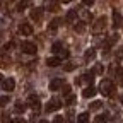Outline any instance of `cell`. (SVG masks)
<instances>
[{"label": "cell", "mask_w": 123, "mask_h": 123, "mask_svg": "<svg viewBox=\"0 0 123 123\" xmlns=\"http://www.w3.org/2000/svg\"><path fill=\"white\" fill-rule=\"evenodd\" d=\"M113 91H115V84L111 79H103L101 84H99V92L103 96H111L113 94Z\"/></svg>", "instance_id": "cell-1"}, {"label": "cell", "mask_w": 123, "mask_h": 123, "mask_svg": "<svg viewBox=\"0 0 123 123\" xmlns=\"http://www.w3.org/2000/svg\"><path fill=\"white\" fill-rule=\"evenodd\" d=\"M106 17H104V15H103V17H99L94 24H92V33H94V34H101V33H104V31H106Z\"/></svg>", "instance_id": "cell-2"}, {"label": "cell", "mask_w": 123, "mask_h": 123, "mask_svg": "<svg viewBox=\"0 0 123 123\" xmlns=\"http://www.w3.org/2000/svg\"><path fill=\"white\" fill-rule=\"evenodd\" d=\"M62 108V99L60 98H51L48 101V104H46V111L48 113H53V111H58Z\"/></svg>", "instance_id": "cell-3"}, {"label": "cell", "mask_w": 123, "mask_h": 123, "mask_svg": "<svg viewBox=\"0 0 123 123\" xmlns=\"http://www.w3.org/2000/svg\"><path fill=\"white\" fill-rule=\"evenodd\" d=\"M118 41V34H111V36H108L106 38V41H104V44H103V53H108L111 50V46L115 44Z\"/></svg>", "instance_id": "cell-4"}, {"label": "cell", "mask_w": 123, "mask_h": 123, "mask_svg": "<svg viewBox=\"0 0 123 123\" xmlns=\"http://www.w3.org/2000/svg\"><path fill=\"white\" fill-rule=\"evenodd\" d=\"M27 104L31 106V108H33V110L38 113L39 111V108H41V101H39V98L36 96V94H31L29 98H27Z\"/></svg>", "instance_id": "cell-5"}, {"label": "cell", "mask_w": 123, "mask_h": 123, "mask_svg": "<svg viewBox=\"0 0 123 123\" xmlns=\"http://www.w3.org/2000/svg\"><path fill=\"white\" fill-rule=\"evenodd\" d=\"M21 50L27 55H34L36 53V44L31 43V41H24V43H21Z\"/></svg>", "instance_id": "cell-6"}, {"label": "cell", "mask_w": 123, "mask_h": 123, "mask_svg": "<svg viewBox=\"0 0 123 123\" xmlns=\"http://www.w3.org/2000/svg\"><path fill=\"white\" fill-rule=\"evenodd\" d=\"M92 80H94V72H86V74H82L80 75V79L77 80V84H89V86H92Z\"/></svg>", "instance_id": "cell-7"}, {"label": "cell", "mask_w": 123, "mask_h": 123, "mask_svg": "<svg viewBox=\"0 0 123 123\" xmlns=\"http://www.w3.org/2000/svg\"><path fill=\"white\" fill-rule=\"evenodd\" d=\"M63 79L62 77H55V79L50 80V91H60V89H63Z\"/></svg>", "instance_id": "cell-8"}, {"label": "cell", "mask_w": 123, "mask_h": 123, "mask_svg": "<svg viewBox=\"0 0 123 123\" xmlns=\"http://www.w3.org/2000/svg\"><path fill=\"white\" fill-rule=\"evenodd\" d=\"M19 31H21L22 36H31L34 29H33V26H31L29 22H22V24H19Z\"/></svg>", "instance_id": "cell-9"}, {"label": "cell", "mask_w": 123, "mask_h": 123, "mask_svg": "<svg viewBox=\"0 0 123 123\" xmlns=\"http://www.w3.org/2000/svg\"><path fill=\"white\" fill-rule=\"evenodd\" d=\"M31 19L33 21H36V22H39L41 19H43V9L41 7H34V9H31Z\"/></svg>", "instance_id": "cell-10"}, {"label": "cell", "mask_w": 123, "mask_h": 123, "mask_svg": "<svg viewBox=\"0 0 123 123\" xmlns=\"http://www.w3.org/2000/svg\"><path fill=\"white\" fill-rule=\"evenodd\" d=\"M14 87H15V80L12 79V77H7V79H4V82H2V89H4V91L10 92V91H14Z\"/></svg>", "instance_id": "cell-11"}, {"label": "cell", "mask_w": 123, "mask_h": 123, "mask_svg": "<svg viewBox=\"0 0 123 123\" xmlns=\"http://www.w3.org/2000/svg\"><path fill=\"white\" fill-rule=\"evenodd\" d=\"M10 65V56L5 51H0V68H5Z\"/></svg>", "instance_id": "cell-12"}, {"label": "cell", "mask_w": 123, "mask_h": 123, "mask_svg": "<svg viewBox=\"0 0 123 123\" xmlns=\"http://www.w3.org/2000/svg\"><path fill=\"white\" fill-rule=\"evenodd\" d=\"M77 17H79V12H77V9H70L68 12H67V22H70V24H74V22H77Z\"/></svg>", "instance_id": "cell-13"}, {"label": "cell", "mask_w": 123, "mask_h": 123, "mask_svg": "<svg viewBox=\"0 0 123 123\" xmlns=\"http://www.w3.org/2000/svg\"><path fill=\"white\" fill-rule=\"evenodd\" d=\"M96 92H98V89H96V87L87 86V87L82 91V96H84L86 99H89V98H94V96H96Z\"/></svg>", "instance_id": "cell-14"}, {"label": "cell", "mask_w": 123, "mask_h": 123, "mask_svg": "<svg viewBox=\"0 0 123 123\" xmlns=\"http://www.w3.org/2000/svg\"><path fill=\"white\" fill-rule=\"evenodd\" d=\"M94 58H96V51H94V50H92V48L86 50V53H84V62H86V63L94 62Z\"/></svg>", "instance_id": "cell-15"}, {"label": "cell", "mask_w": 123, "mask_h": 123, "mask_svg": "<svg viewBox=\"0 0 123 123\" xmlns=\"http://www.w3.org/2000/svg\"><path fill=\"white\" fill-rule=\"evenodd\" d=\"M120 26H121V15H120V12L115 9V10H113V27L118 29Z\"/></svg>", "instance_id": "cell-16"}, {"label": "cell", "mask_w": 123, "mask_h": 123, "mask_svg": "<svg viewBox=\"0 0 123 123\" xmlns=\"http://www.w3.org/2000/svg\"><path fill=\"white\" fill-rule=\"evenodd\" d=\"M60 63H62V60L58 56H51V58L46 60V65H48V67H58Z\"/></svg>", "instance_id": "cell-17"}, {"label": "cell", "mask_w": 123, "mask_h": 123, "mask_svg": "<svg viewBox=\"0 0 123 123\" xmlns=\"http://www.w3.org/2000/svg\"><path fill=\"white\" fill-rule=\"evenodd\" d=\"M79 15L82 17V22H91V12H89L87 9H82V10L79 12Z\"/></svg>", "instance_id": "cell-18"}, {"label": "cell", "mask_w": 123, "mask_h": 123, "mask_svg": "<svg viewBox=\"0 0 123 123\" xmlns=\"http://www.w3.org/2000/svg\"><path fill=\"white\" fill-rule=\"evenodd\" d=\"M26 103H22V101H17L15 103V106H14V110H15V113H24L26 111Z\"/></svg>", "instance_id": "cell-19"}, {"label": "cell", "mask_w": 123, "mask_h": 123, "mask_svg": "<svg viewBox=\"0 0 123 123\" xmlns=\"http://www.w3.org/2000/svg\"><path fill=\"white\" fill-rule=\"evenodd\" d=\"M77 123H89V113H80L77 116Z\"/></svg>", "instance_id": "cell-20"}, {"label": "cell", "mask_w": 123, "mask_h": 123, "mask_svg": "<svg viewBox=\"0 0 123 123\" xmlns=\"http://www.w3.org/2000/svg\"><path fill=\"white\" fill-rule=\"evenodd\" d=\"M62 50H63V46H62L60 41H55V43L51 44V51H53V53H60Z\"/></svg>", "instance_id": "cell-21"}, {"label": "cell", "mask_w": 123, "mask_h": 123, "mask_svg": "<svg viewBox=\"0 0 123 123\" xmlns=\"http://www.w3.org/2000/svg\"><path fill=\"white\" fill-rule=\"evenodd\" d=\"M60 22H62L60 19H53V21L50 22V26H48V31H51V33H53V31H55V29L60 26Z\"/></svg>", "instance_id": "cell-22"}, {"label": "cell", "mask_w": 123, "mask_h": 123, "mask_svg": "<svg viewBox=\"0 0 123 123\" xmlns=\"http://www.w3.org/2000/svg\"><path fill=\"white\" fill-rule=\"evenodd\" d=\"M74 29L77 31V33H84V29H86V22H79V24H74Z\"/></svg>", "instance_id": "cell-23"}, {"label": "cell", "mask_w": 123, "mask_h": 123, "mask_svg": "<svg viewBox=\"0 0 123 123\" xmlns=\"http://www.w3.org/2000/svg\"><path fill=\"white\" fill-rule=\"evenodd\" d=\"M116 79H118V84L123 86V68H118L116 70Z\"/></svg>", "instance_id": "cell-24"}, {"label": "cell", "mask_w": 123, "mask_h": 123, "mask_svg": "<svg viewBox=\"0 0 123 123\" xmlns=\"http://www.w3.org/2000/svg\"><path fill=\"white\" fill-rule=\"evenodd\" d=\"M58 7H60V4H58V2H48V9H50L51 12H56V10H58Z\"/></svg>", "instance_id": "cell-25"}, {"label": "cell", "mask_w": 123, "mask_h": 123, "mask_svg": "<svg viewBox=\"0 0 123 123\" xmlns=\"http://www.w3.org/2000/svg\"><path fill=\"white\" fill-rule=\"evenodd\" d=\"M9 101H10L9 96H0V108H4L5 104H9Z\"/></svg>", "instance_id": "cell-26"}, {"label": "cell", "mask_w": 123, "mask_h": 123, "mask_svg": "<svg viewBox=\"0 0 123 123\" xmlns=\"http://www.w3.org/2000/svg\"><path fill=\"white\" fill-rule=\"evenodd\" d=\"M101 106H103V103H101V101H94V103L91 104V110H92V111H96V110H101Z\"/></svg>", "instance_id": "cell-27"}, {"label": "cell", "mask_w": 123, "mask_h": 123, "mask_svg": "<svg viewBox=\"0 0 123 123\" xmlns=\"http://www.w3.org/2000/svg\"><path fill=\"white\" fill-rule=\"evenodd\" d=\"M106 120H108V116H106V115H99V116H96L94 123H106Z\"/></svg>", "instance_id": "cell-28"}, {"label": "cell", "mask_w": 123, "mask_h": 123, "mask_svg": "<svg viewBox=\"0 0 123 123\" xmlns=\"http://www.w3.org/2000/svg\"><path fill=\"white\" fill-rule=\"evenodd\" d=\"M75 101H77V98H75L74 94H70V96H67V99H65V103H67V104H74Z\"/></svg>", "instance_id": "cell-29"}, {"label": "cell", "mask_w": 123, "mask_h": 123, "mask_svg": "<svg viewBox=\"0 0 123 123\" xmlns=\"http://www.w3.org/2000/svg\"><path fill=\"white\" fill-rule=\"evenodd\" d=\"M68 55H70L68 50H62V51L58 53V58H60V60H62V58H68Z\"/></svg>", "instance_id": "cell-30"}, {"label": "cell", "mask_w": 123, "mask_h": 123, "mask_svg": "<svg viewBox=\"0 0 123 123\" xmlns=\"http://www.w3.org/2000/svg\"><path fill=\"white\" fill-rule=\"evenodd\" d=\"M92 72H94V74H103V72H104V68H103V65H101V63H98V65L94 67V70H92Z\"/></svg>", "instance_id": "cell-31"}, {"label": "cell", "mask_w": 123, "mask_h": 123, "mask_svg": "<svg viewBox=\"0 0 123 123\" xmlns=\"http://www.w3.org/2000/svg\"><path fill=\"white\" fill-rule=\"evenodd\" d=\"M67 123H74V111L70 110L68 113H67V120H65Z\"/></svg>", "instance_id": "cell-32"}, {"label": "cell", "mask_w": 123, "mask_h": 123, "mask_svg": "<svg viewBox=\"0 0 123 123\" xmlns=\"http://www.w3.org/2000/svg\"><path fill=\"white\" fill-rule=\"evenodd\" d=\"M2 123H12V121H10V116H9L7 113L2 115Z\"/></svg>", "instance_id": "cell-33"}, {"label": "cell", "mask_w": 123, "mask_h": 123, "mask_svg": "<svg viewBox=\"0 0 123 123\" xmlns=\"http://www.w3.org/2000/svg\"><path fill=\"white\" fill-rule=\"evenodd\" d=\"M27 5V2H17V10L21 12V10H24V7Z\"/></svg>", "instance_id": "cell-34"}, {"label": "cell", "mask_w": 123, "mask_h": 123, "mask_svg": "<svg viewBox=\"0 0 123 123\" xmlns=\"http://www.w3.org/2000/svg\"><path fill=\"white\" fill-rule=\"evenodd\" d=\"M53 123H65V120H63V116H55Z\"/></svg>", "instance_id": "cell-35"}, {"label": "cell", "mask_w": 123, "mask_h": 123, "mask_svg": "<svg viewBox=\"0 0 123 123\" xmlns=\"http://www.w3.org/2000/svg\"><path fill=\"white\" fill-rule=\"evenodd\" d=\"M74 68H75V63H68V65H65V70H67V72H72Z\"/></svg>", "instance_id": "cell-36"}, {"label": "cell", "mask_w": 123, "mask_h": 123, "mask_svg": "<svg viewBox=\"0 0 123 123\" xmlns=\"http://www.w3.org/2000/svg\"><path fill=\"white\" fill-rule=\"evenodd\" d=\"M63 94L65 96H70V86H63Z\"/></svg>", "instance_id": "cell-37"}, {"label": "cell", "mask_w": 123, "mask_h": 123, "mask_svg": "<svg viewBox=\"0 0 123 123\" xmlns=\"http://www.w3.org/2000/svg\"><path fill=\"white\" fill-rule=\"evenodd\" d=\"M12 123H26V121H24L22 118H14V120H12Z\"/></svg>", "instance_id": "cell-38"}, {"label": "cell", "mask_w": 123, "mask_h": 123, "mask_svg": "<svg viewBox=\"0 0 123 123\" xmlns=\"http://www.w3.org/2000/svg\"><path fill=\"white\" fill-rule=\"evenodd\" d=\"M94 2H92V0H84V5H92Z\"/></svg>", "instance_id": "cell-39"}, {"label": "cell", "mask_w": 123, "mask_h": 123, "mask_svg": "<svg viewBox=\"0 0 123 123\" xmlns=\"http://www.w3.org/2000/svg\"><path fill=\"white\" fill-rule=\"evenodd\" d=\"M39 123H50V121H46V120H41V121H39Z\"/></svg>", "instance_id": "cell-40"}, {"label": "cell", "mask_w": 123, "mask_h": 123, "mask_svg": "<svg viewBox=\"0 0 123 123\" xmlns=\"http://www.w3.org/2000/svg\"><path fill=\"white\" fill-rule=\"evenodd\" d=\"M2 82H4V79H2V75H0V84H2Z\"/></svg>", "instance_id": "cell-41"}, {"label": "cell", "mask_w": 123, "mask_h": 123, "mask_svg": "<svg viewBox=\"0 0 123 123\" xmlns=\"http://www.w3.org/2000/svg\"><path fill=\"white\" fill-rule=\"evenodd\" d=\"M121 104H123V98H121Z\"/></svg>", "instance_id": "cell-42"}]
</instances>
